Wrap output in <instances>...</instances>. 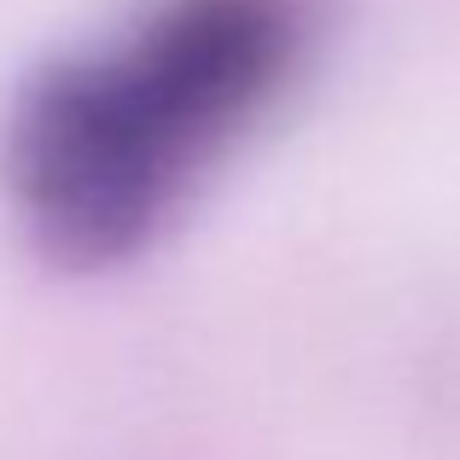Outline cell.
I'll return each instance as SVG.
<instances>
[{
  "label": "cell",
  "mask_w": 460,
  "mask_h": 460,
  "mask_svg": "<svg viewBox=\"0 0 460 460\" xmlns=\"http://www.w3.org/2000/svg\"><path fill=\"white\" fill-rule=\"evenodd\" d=\"M309 0H152L123 35L53 65L6 135L18 216L47 257L140 251L297 76Z\"/></svg>",
  "instance_id": "cell-1"
}]
</instances>
